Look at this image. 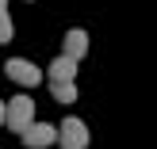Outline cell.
Returning a JSON list of instances; mask_svg holds the SVG:
<instances>
[{"label": "cell", "instance_id": "obj_3", "mask_svg": "<svg viewBox=\"0 0 157 149\" xmlns=\"http://www.w3.org/2000/svg\"><path fill=\"white\" fill-rule=\"evenodd\" d=\"M4 73H8V80H15L19 88H35V84L42 80L38 65H35V61H27V58H12V61L4 65Z\"/></svg>", "mask_w": 157, "mask_h": 149}, {"label": "cell", "instance_id": "obj_6", "mask_svg": "<svg viewBox=\"0 0 157 149\" xmlns=\"http://www.w3.org/2000/svg\"><path fill=\"white\" fill-rule=\"evenodd\" d=\"M77 76V61L73 58H54V65H50V84H65V80H73Z\"/></svg>", "mask_w": 157, "mask_h": 149}, {"label": "cell", "instance_id": "obj_4", "mask_svg": "<svg viewBox=\"0 0 157 149\" xmlns=\"http://www.w3.org/2000/svg\"><path fill=\"white\" fill-rule=\"evenodd\" d=\"M19 142L27 149H46V145L58 142V126H50V122H31V126L19 134Z\"/></svg>", "mask_w": 157, "mask_h": 149}, {"label": "cell", "instance_id": "obj_1", "mask_svg": "<svg viewBox=\"0 0 157 149\" xmlns=\"http://www.w3.org/2000/svg\"><path fill=\"white\" fill-rule=\"evenodd\" d=\"M31 122H35V103H31V96H15L12 103H4V126L8 130L23 134Z\"/></svg>", "mask_w": 157, "mask_h": 149}, {"label": "cell", "instance_id": "obj_10", "mask_svg": "<svg viewBox=\"0 0 157 149\" xmlns=\"http://www.w3.org/2000/svg\"><path fill=\"white\" fill-rule=\"evenodd\" d=\"M27 4H31V0H27Z\"/></svg>", "mask_w": 157, "mask_h": 149}, {"label": "cell", "instance_id": "obj_8", "mask_svg": "<svg viewBox=\"0 0 157 149\" xmlns=\"http://www.w3.org/2000/svg\"><path fill=\"white\" fill-rule=\"evenodd\" d=\"M12 35H15V27H12V15H8V0H0V46L12 42Z\"/></svg>", "mask_w": 157, "mask_h": 149}, {"label": "cell", "instance_id": "obj_9", "mask_svg": "<svg viewBox=\"0 0 157 149\" xmlns=\"http://www.w3.org/2000/svg\"><path fill=\"white\" fill-rule=\"evenodd\" d=\"M0 122H4V103H0Z\"/></svg>", "mask_w": 157, "mask_h": 149}, {"label": "cell", "instance_id": "obj_7", "mask_svg": "<svg viewBox=\"0 0 157 149\" xmlns=\"http://www.w3.org/2000/svg\"><path fill=\"white\" fill-rule=\"evenodd\" d=\"M50 96L58 99V103H77V84L65 80V84H50Z\"/></svg>", "mask_w": 157, "mask_h": 149}, {"label": "cell", "instance_id": "obj_5", "mask_svg": "<svg viewBox=\"0 0 157 149\" xmlns=\"http://www.w3.org/2000/svg\"><path fill=\"white\" fill-rule=\"evenodd\" d=\"M61 54H65V58H73V61H81L84 54H88V35H84L81 27H73V31L65 35V50H61Z\"/></svg>", "mask_w": 157, "mask_h": 149}, {"label": "cell", "instance_id": "obj_2", "mask_svg": "<svg viewBox=\"0 0 157 149\" xmlns=\"http://www.w3.org/2000/svg\"><path fill=\"white\" fill-rule=\"evenodd\" d=\"M58 145L61 149H88V126L81 119H61L58 126Z\"/></svg>", "mask_w": 157, "mask_h": 149}]
</instances>
